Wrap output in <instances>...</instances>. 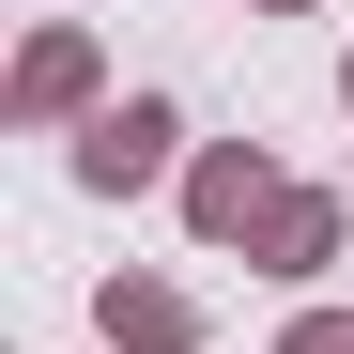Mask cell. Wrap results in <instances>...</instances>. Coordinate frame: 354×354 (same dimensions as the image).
I'll list each match as a JSON object with an SVG mask.
<instances>
[{
    "mask_svg": "<svg viewBox=\"0 0 354 354\" xmlns=\"http://www.w3.org/2000/svg\"><path fill=\"white\" fill-rule=\"evenodd\" d=\"M77 169H93V185H154V169H169V108H108V124L77 139Z\"/></svg>",
    "mask_w": 354,
    "mask_h": 354,
    "instance_id": "1",
    "label": "cell"
},
{
    "mask_svg": "<svg viewBox=\"0 0 354 354\" xmlns=\"http://www.w3.org/2000/svg\"><path fill=\"white\" fill-rule=\"evenodd\" d=\"M247 216H277L262 154H216V169H201V231H247Z\"/></svg>",
    "mask_w": 354,
    "mask_h": 354,
    "instance_id": "2",
    "label": "cell"
},
{
    "mask_svg": "<svg viewBox=\"0 0 354 354\" xmlns=\"http://www.w3.org/2000/svg\"><path fill=\"white\" fill-rule=\"evenodd\" d=\"M108 339H139V354H185V292H154V277H139V292H108Z\"/></svg>",
    "mask_w": 354,
    "mask_h": 354,
    "instance_id": "3",
    "label": "cell"
},
{
    "mask_svg": "<svg viewBox=\"0 0 354 354\" xmlns=\"http://www.w3.org/2000/svg\"><path fill=\"white\" fill-rule=\"evenodd\" d=\"M77 77H93V46H77V31H46V46H31V77H16V108H77Z\"/></svg>",
    "mask_w": 354,
    "mask_h": 354,
    "instance_id": "4",
    "label": "cell"
},
{
    "mask_svg": "<svg viewBox=\"0 0 354 354\" xmlns=\"http://www.w3.org/2000/svg\"><path fill=\"white\" fill-rule=\"evenodd\" d=\"M262 231H277V277H308V262H324V247H339V216H324V201H277V216H262Z\"/></svg>",
    "mask_w": 354,
    "mask_h": 354,
    "instance_id": "5",
    "label": "cell"
},
{
    "mask_svg": "<svg viewBox=\"0 0 354 354\" xmlns=\"http://www.w3.org/2000/svg\"><path fill=\"white\" fill-rule=\"evenodd\" d=\"M292 354H354V324H292Z\"/></svg>",
    "mask_w": 354,
    "mask_h": 354,
    "instance_id": "6",
    "label": "cell"
}]
</instances>
